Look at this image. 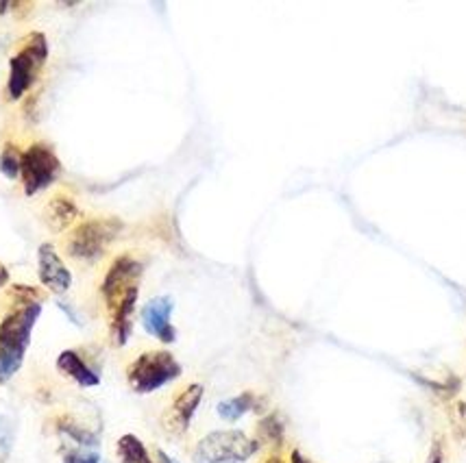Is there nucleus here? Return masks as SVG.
<instances>
[{
	"mask_svg": "<svg viewBox=\"0 0 466 463\" xmlns=\"http://www.w3.org/2000/svg\"><path fill=\"white\" fill-rule=\"evenodd\" d=\"M42 316V302H18L0 322V383L9 381L22 368L31 333Z\"/></svg>",
	"mask_w": 466,
	"mask_h": 463,
	"instance_id": "f257e3e1",
	"label": "nucleus"
},
{
	"mask_svg": "<svg viewBox=\"0 0 466 463\" xmlns=\"http://www.w3.org/2000/svg\"><path fill=\"white\" fill-rule=\"evenodd\" d=\"M7 279H9L7 270H5L3 266H0V285H3V283H7Z\"/></svg>",
	"mask_w": 466,
	"mask_h": 463,
	"instance_id": "b1692460",
	"label": "nucleus"
},
{
	"mask_svg": "<svg viewBox=\"0 0 466 463\" xmlns=\"http://www.w3.org/2000/svg\"><path fill=\"white\" fill-rule=\"evenodd\" d=\"M203 394H205V389H203L201 383H190L188 388H183L174 396L173 405L164 413V427H166L168 433L183 435L188 431L196 416V409L201 407Z\"/></svg>",
	"mask_w": 466,
	"mask_h": 463,
	"instance_id": "6e6552de",
	"label": "nucleus"
},
{
	"mask_svg": "<svg viewBox=\"0 0 466 463\" xmlns=\"http://www.w3.org/2000/svg\"><path fill=\"white\" fill-rule=\"evenodd\" d=\"M257 407H260V399H257V394H253V391H243V394L233 396V399L218 402L216 411L223 420L235 422L240 420V418H244L246 413L255 411Z\"/></svg>",
	"mask_w": 466,
	"mask_h": 463,
	"instance_id": "ddd939ff",
	"label": "nucleus"
},
{
	"mask_svg": "<svg viewBox=\"0 0 466 463\" xmlns=\"http://www.w3.org/2000/svg\"><path fill=\"white\" fill-rule=\"evenodd\" d=\"M260 450V442L238 429L212 431L192 450L194 463H244Z\"/></svg>",
	"mask_w": 466,
	"mask_h": 463,
	"instance_id": "f03ea898",
	"label": "nucleus"
},
{
	"mask_svg": "<svg viewBox=\"0 0 466 463\" xmlns=\"http://www.w3.org/2000/svg\"><path fill=\"white\" fill-rule=\"evenodd\" d=\"M140 277H142V263L138 259L131 255L118 257L112 263V268L107 270L105 279L101 285V296L105 300L107 309L116 307L131 290L140 288Z\"/></svg>",
	"mask_w": 466,
	"mask_h": 463,
	"instance_id": "0eeeda50",
	"label": "nucleus"
},
{
	"mask_svg": "<svg viewBox=\"0 0 466 463\" xmlns=\"http://www.w3.org/2000/svg\"><path fill=\"white\" fill-rule=\"evenodd\" d=\"M37 277H40L44 288L55 291V294H65L73 285V274L65 268L53 244H42L37 251Z\"/></svg>",
	"mask_w": 466,
	"mask_h": 463,
	"instance_id": "9d476101",
	"label": "nucleus"
},
{
	"mask_svg": "<svg viewBox=\"0 0 466 463\" xmlns=\"http://www.w3.org/2000/svg\"><path fill=\"white\" fill-rule=\"evenodd\" d=\"M173 311L174 300L170 299V296H157V299L149 300L142 307V327H144L146 333L162 341V344H174V340H177V329L170 322Z\"/></svg>",
	"mask_w": 466,
	"mask_h": 463,
	"instance_id": "1a4fd4ad",
	"label": "nucleus"
},
{
	"mask_svg": "<svg viewBox=\"0 0 466 463\" xmlns=\"http://www.w3.org/2000/svg\"><path fill=\"white\" fill-rule=\"evenodd\" d=\"M181 363L168 350H149L127 368V383L135 394H153L181 377Z\"/></svg>",
	"mask_w": 466,
	"mask_h": 463,
	"instance_id": "7ed1b4c3",
	"label": "nucleus"
},
{
	"mask_svg": "<svg viewBox=\"0 0 466 463\" xmlns=\"http://www.w3.org/2000/svg\"><path fill=\"white\" fill-rule=\"evenodd\" d=\"M76 216H79V209L70 198L65 196H55L51 202H48L46 209V220L51 224V229L55 231H62L68 229L70 224H74Z\"/></svg>",
	"mask_w": 466,
	"mask_h": 463,
	"instance_id": "4468645a",
	"label": "nucleus"
},
{
	"mask_svg": "<svg viewBox=\"0 0 466 463\" xmlns=\"http://www.w3.org/2000/svg\"><path fill=\"white\" fill-rule=\"evenodd\" d=\"M57 370L62 372L65 379L81 385V388H96V385L101 383V374H98L76 350L59 352Z\"/></svg>",
	"mask_w": 466,
	"mask_h": 463,
	"instance_id": "9b49d317",
	"label": "nucleus"
},
{
	"mask_svg": "<svg viewBox=\"0 0 466 463\" xmlns=\"http://www.w3.org/2000/svg\"><path fill=\"white\" fill-rule=\"evenodd\" d=\"M22 153L18 146L5 144L3 153H0V172L7 179H18L22 172Z\"/></svg>",
	"mask_w": 466,
	"mask_h": 463,
	"instance_id": "a211bd4d",
	"label": "nucleus"
},
{
	"mask_svg": "<svg viewBox=\"0 0 466 463\" xmlns=\"http://www.w3.org/2000/svg\"><path fill=\"white\" fill-rule=\"evenodd\" d=\"M427 463H445V448H442L441 439H436L431 446V453L427 457Z\"/></svg>",
	"mask_w": 466,
	"mask_h": 463,
	"instance_id": "412c9836",
	"label": "nucleus"
},
{
	"mask_svg": "<svg viewBox=\"0 0 466 463\" xmlns=\"http://www.w3.org/2000/svg\"><path fill=\"white\" fill-rule=\"evenodd\" d=\"M59 172H62V163H59L57 153L48 144L35 142L22 154L20 179L26 196H35L48 190L57 181Z\"/></svg>",
	"mask_w": 466,
	"mask_h": 463,
	"instance_id": "423d86ee",
	"label": "nucleus"
},
{
	"mask_svg": "<svg viewBox=\"0 0 466 463\" xmlns=\"http://www.w3.org/2000/svg\"><path fill=\"white\" fill-rule=\"evenodd\" d=\"M157 463H179V461L173 459L168 453H164V450H157Z\"/></svg>",
	"mask_w": 466,
	"mask_h": 463,
	"instance_id": "4be33fe9",
	"label": "nucleus"
},
{
	"mask_svg": "<svg viewBox=\"0 0 466 463\" xmlns=\"http://www.w3.org/2000/svg\"><path fill=\"white\" fill-rule=\"evenodd\" d=\"M48 59V42L44 33H31L18 53L9 62V79H7V94L11 101H20L25 94L31 90L33 83L40 76L44 64Z\"/></svg>",
	"mask_w": 466,
	"mask_h": 463,
	"instance_id": "20e7f679",
	"label": "nucleus"
},
{
	"mask_svg": "<svg viewBox=\"0 0 466 463\" xmlns=\"http://www.w3.org/2000/svg\"><path fill=\"white\" fill-rule=\"evenodd\" d=\"M116 455L120 463H155L144 442H142L138 435L134 433L123 435V438L118 439Z\"/></svg>",
	"mask_w": 466,
	"mask_h": 463,
	"instance_id": "dca6fc26",
	"label": "nucleus"
},
{
	"mask_svg": "<svg viewBox=\"0 0 466 463\" xmlns=\"http://www.w3.org/2000/svg\"><path fill=\"white\" fill-rule=\"evenodd\" d=\"M290 463H312V461L305 459V457L301 455L299 450H292V455H290Z\"/></svg>",
	"mask_w": 466,
	"mask_h": 463,
	"instance_id": "5701e85b",
	"label": "nucleus"
},
{
	"mask_svg": "<svg viewBox=\"0 0 466 463\" xmlns=\"http://www.w3.org/2000/svg\"><path fill=\"white\" fill-rule=\"evenodd\" d=\"M266 463H283L282 459H279V457H271V459H268Z\"/></svg>",
	"mask_w": 466,
	"mask_h": 463,
	"instance_id": "393cba45",
	"label": "nucleus"
},
{
	"mask_svg": "<svg viewBox=\"0 0 466 463\" xmlns=\"http://www.w3.org/2000/svg\"><path fill=\"white\" fill-rule=\"evenodd\" d=\"M64 463H101V455H98L96 448H81V446H74V448L64 453Z\"/></svg>",
	"mask_w": 466,
	"mask_h": 463,
	"instance_id": "aec40b11",
	"label": "nucleus"
},
{
	"mask_svg": "<svg viewBox=\"0 0 466 463\" xmlns=\"http://www.w3.org/2000/svg\"><path fill=\"white\" fill-rule=\"evenodd\" d=\"M57 431L62 433L64 438H68L74 446H81V448H98V442H101L94 431H90V429H85L84 424H79L68 416L59 418Z\"/></svg>",
	"mask_w": 466,
	"mask_h": 463,
	"instance_id": "2eb2a0df",
	"label": "nucleus"
},
{
	"mask_svg": "<svg viewBox=\"0 0 466 463\" xmlns=\"http://www.w3.org/2000/svg\"><path fill=\"white\" fill-rule=\"evenodd\" d=\"M257 433H260V439H257V442H266L279 448V446L283 444V435H286V427H283L282 416H279V413H271V416L262 418Z\"/></svg>",
	"mask_w": 466,
	"mask_h": 463,
	"instance_id": "f3484780",
	"label": "nucleus"
},
{
	"mask_svg": "<svg viewBox=\"0 0 466 463\" xmlns=\"http://www.w3.org/2000/svg\"><path fill=\"white\" fill-rule=\"evenodd\" d=\"M120 231H123V222L116 218L87 220V222L70 231L65 251L79 261L96 263L103 257V252L114 244Z\"/></svg>",
	"mask_w": 466,
	"mask_h": 463,
	"instance_id": "39448f33",
	"label": "nucleus"
},
{
	"mask_svg": "<svg viewBox=\"0 0 466 463\" xmlns=\"http://www.w3.org/2000/svg\"><path fill=\"white\" fill-rule=\"evenodd\" d=\"M15 442V424L11 418L0 416V463L9 459Z\"/></svg>",
	"mask_w": 466,
	"mask_h": 463,
	"instance_id": "6ab92c4d",
	"label": "nucleus"
},
{
	"mask_svg": "<svg viewBox=\"0 0 466 463\" xmlns=\"http://www.w3.org/2000/svg\"><path fill=\"white\" fill-rule=\"evenodd\" d=\"M138 294H140V288L131 290L116 307L109 309V313H112V338L118 346H124L131 338V330H134V313H135V305H138Z\"/></svg>",
	"mask_w": 466,
	"mask_h": 463,
	"instance_id": "f8f14e48",
	"label": "nucleus"
}]
</instances>
